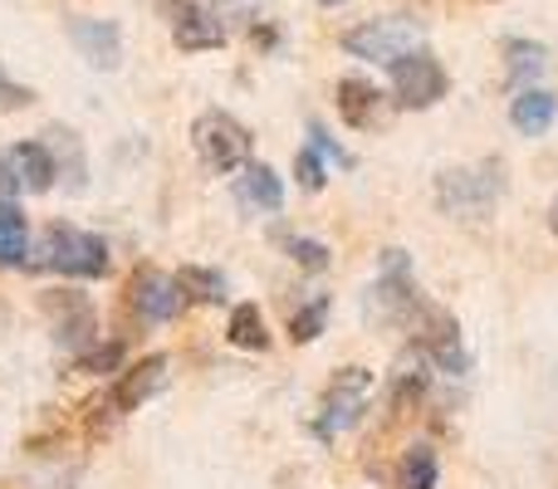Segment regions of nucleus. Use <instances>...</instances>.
<instances>
[{"mask_svg": "<svg viewBox=\"0 0 558 489\" xmlns=\"http://www.w3.org/2000/svg\"><path fill=\"white\" fill-rule=\"evenodd\" d=\"M324 323H328V298H314V304H304L289 318V338H294V343H314V338L324 333Z\"/></svg>", "mask_w": 558, "mask_h": 489, "instance_id": "aec40b11", "label": "nucleus"}, {"mask_svg": "<svg viewBox=\"0 0 558 489\" xmlns=\"http://www.w3.org/2000/svg\"><path fill=\"white\" fill-rule=\"evenodd\" d=\"M29 88H20V84H5V78H0V108H25L29 103Z\"/></svg>", "mask_w": 558, "mask_h": 489, "instance_id": "a878e982", "label": "nucleus"}, {"mask_svg": "<svg viewBox=\"0 0 558 489\" xmlns=\"http://www.w3.org/2000/svg\"><path fill=\"white\" fill-rule=\"evenodd\" d=\"M471 5H490V0H471Z\"/></svg>", "mask_w": 558, "mask_h": 489, "instance_id": "cd10ccee", "label": "nucleus"}, {"mask_svg": "<svg viewBox=\"0 0 558 489\" xmlns=\"http://www.w3.org/2000/svg\"><path fill=\"white\" fill-rule=\"evenodd\" d=\"M192 143L196 157H202L211 172H235V167H251V133L245 123H235L221 108H206L192 123Z\"/></svg>", "mask_w": 558, "mask_h": 489, "instance_id": "f03ea898", "label": "nucleus"}, {"mask_svg": "<svg viewBox=\"0 0 558 489\" xmlns=\"http://www.w3.org/2000/svg\"><path fill=\"white\" fill-rule=\"evenodd\" d=\"M338 113L348 127H377L383 123V94L363 78H343L338 84Z\"/></svg>", "mask_w": 558, "mask_h": 489, "instance_id": "ddd939ff", "label": "nucleus"}, {"mask_svg": "<svg viewBox=\"0 0 558 489\" xmlns=\"http://www.w3.org/2000/svg\"><path fill=\"white\" fill-rule=\"evenodd\" d=\"M20 192V172H15V152H0V201Z\"/></svg>", "mask_w": 558, "mask_h": 489, "instance_id": "393cba45", "label": "nucleus"}, {"mask_svg": "<svg viewBox=\"0 0 558 489\" xmlns=\"http://www.w3.org/2000/svg\"><path fill=\"white\" fill-rule=\"evenodd\" d=\"M69 35H74V45L84 49V59L94 69H118V59H123L118 25H108V20H69Z\"/></svg>", "mask_w": 558, "mask_h": 489, "instance_id": "9b49d317", "label": "nucleus"}, {"mask_svg": "<svg viewBox=\"0 0 558 489\" xmlns=\"http://www.w3.org/2000/svg\"><path fill=\"white\" fill-rule=\"evenodd\" d=\"M45 308L64 343H88V338H94V304H88L84 294H74V289H49Z\"/></svg>", "mask_w": 558, "mask_h": 489, "instance_id": "9d476101", "label": "nucleus"}, {"mask_svg": "<svg viewBox=\"0 0 558 489\" xmlns=\"http://www.w3.org/2000/svg\"><path fill=\"white\" fill-rule=\"evenodd\" d=\"M128 308L143 323H167L182 308V289L162 269H133V279H128Z\"/></svg>", "mask_w": 558, "mask_h": 489, "instance_id": "423d86ee", "label": "nucleus"}, {"mask_svg": "<svg viewBox=\"0 0 558 489\" xmlns=\"http://www.w3.org/2000/svg\"><path fill=\"white\" fill-rule=\"evenodd\" d=\"M10 152H15V172H20L25 192H49V186H54L59 162L49 157L45 143H20V147H10Z\"/></svg>", "mask_w": 558, "mask_h": 489, "instance_id": "2eb2a0df", "label": "nucleus"}, {"mask_svg": "<svg viewBox=\"0 0 558 489\" xmlns=\"http://www.w3.org/2000/svg\"><path fill=\"white\" fill-rule=\"evenodd\" d=\"M324 5H333V0H324Z\"/></svg>", "mask_w": 558, "mask_h": 489, "instance_id": "c85d7f7f", "label": "nucleus"}, {"mask_svg": "<svg viewBox=\"0 0 558 489\" xmlns=\"http://www.w3.org/2000/svg\"><path fill=\"white\" fill-rule=\"evenodd\" d=\"M235 201H241L245 211L275 216L279 206H284V182H279V176L265 162H251V167H245V176L235 182Z\"/></svg>", "mask_w": 558, "mask_h": 489, "instance_id": "f8f14e48", "label": "nucleus"}, {"mask_svg": "<svg viewBox=\"0 0 558 489\" xmlns=\"http://www.w3.org/2000/svg\"><path fill=\"white\" fill-rule=\"evenodd\" d=\"M392 94L397 108H432L446 98V69L436 64V54L416 49V54L397 59L392 64Z\"/></svg>", "mask_w": 558, "mask_h": 489, "instance_id": "39448f33", "label": "nucleus"}, {"mask_svg": "<svg viewBox=\"0 0 558 489\" xmlns=\"http://www.w3.org/2000/svg\"><path fill=\"white\" fill-rule=\"evenodd\" d=\"M279 245L289 249V259L304 269H328V249L318 241H304V235H279Z\"/></svg>", "mask_w": 558, "mask_h": 489, "instance_id": "412c9836", "label": "nucleus"}, {"mask_svg": "<svg viewBox=\"0 0 558 489\" xmlns=\"http://www.w3.org/2000/svg\"><path fill=\"white\" fill-rule=\"evenodd\" d=\"M294 176L308 186V192H318V186H324V162H318L314 147H304V152L294 157Z\"/></svg>", "mask_w": 558, "mask_h": 489, "instance_id": "5701e85b", "label": "nucleus"}, {"mask_svg": "<svg viewBox=\"0 0 558 489\" xmlns=\"http://www.w3.org/2000/svg\"><path fill=\"white\" fill-rule=\"evenodd\" d=\"M25 249H29L25 211H20L15 201H0V265H5V269L25 265Z\"/></svg>", "mask_w": 558, "mask_h": 489, "instance_id": "f3484780", "label": "nucleus"}, {"mask_svg": "<svg viewBox=\"0 0 558 489\" xmlns=\"http://www.w3.org/2000/svg\"><path fill=\"white\" fill-rule=\"evenodd\" d=\"M367 396H373V372H367V367H343V372L333 377V387H328V396H324V421H318L324 436L348 431V426L363 416Z\"/></svg>", "mask_w": 558, "mask_h": 489, "instance_id": "0eeeda50", "label": "nucleus"}, {"mask_svg": "<svg viewBox=\"0 0 558 489\" xmlns=\"http://www.w3.org/2000/svg\"><path fill=\"white\" fill-rule=\"evenodd\" d=\"M549 231L558 235V196H554V206H549Z\"/></svg>", "mask_w": 558, "mask_h": 489, "instance_id": "bb28decb", "label": "nucleus"}, {"mask_svg": "<svg viewBox=\"0 0 558 489\" xmlns=\"http://www.w3.org/2000/svg\"><path fill=\"white\" fill-rule=\"evenodd\" d=\"M177 289H182V298H196V304H221L226 279L216 274V269H196V265H186L182 274H177Z\"/></svg>", "mask_w": 558, "mask_h": 489, "instance_id": "6ab92c4d", "label": "nucleus"}, {"mask_svg": "<svg viewBox=\"0 0 558 489\" xmlns=\"http://www.w3.org/2000/svg\"><path fill=\"white\" fill-rule=\"evenodd\" d=\"M554 118H558V103H554V94H544V88H524V94L510 103V123L520 127L524 137L549 133Z\"/></svg>", "mask_w": 558, "mask_h": 489, "instance_id": "4468645a", "label": "nucleus"}, {"mask_svg": "<svg viewBox=\"0 0 558 489\" xmlns=\"http://www.w3.org/2000/svg\"><path fill=\"white\" fill-rule=\"evenodd\" d=\"M172 10V39L177 49H221L226 45V29L211 10H202L196 0H162Z\"/></svg>", "mask_w": 558, "mask_h": 489, "instance_id": "1a4fd4ad", "label": "nucleus"}, {"mask_svg": "<svg viewBox=\"0 0 558 489\" xmlns=\"http://www.w3.org/2000/svg\"><path fill=\"white\" fill-rule=\"evenodd\" d=\"M422 45V20L407 15H383V20H363L357 29L343 35V49L357 59H373V64H397V59L416 54Z\"/></svg>", "mask_w": 558, "mask_h": 489, "instance_id": "f257e3e1", "label": "nucleus"}, {"mask_svg": "<svg viewBox=\"0 0 558 489\" xmlns=\"http://www.w3.org/2000/svg\"><path fill=\"white\" fill-rule=\"evenodd\" d=\"M436 475H441V465H436L432 445H412L397 461V489H436Z\"/></svg>", "mask_w": 558, "mask_h": 489, "instance_id": "a211bd4d", "label": "nucleus"}, {"mask_svg": "<svg viewBox=\"0 0 558 489\" xmlns=\"http://www.w3.org/2000/svg\"><path fill=\"white\" fill-rule=\"evenodd\" d=\"M500 192H505L500 167L485 162V167H475V172H446L441 186H436V201H441V211H451V216L481 221V216L495 206V196H500Z\"/></svg>", "mask_w": 558, "mask_h": 489, "instance_id": "20e7f679", "label": "nucleus"}, {"mask_svg": "<svg viewBox=\"0 0 558 489\" xmlns=\"http://www.w3.org/2000/svg\"><path fill=\"white\" fill-rule=\"evenodd\" d=\"M162 382H167V357H162V353L143 357V363H133V367H128V372L113 382V392H108V412H113V416L137 412V406H143L153 392H162Z\"/></svg>", "mask_w": 558, "mask_h": 489, "instance_id": "6e6552de", "label": "nucleus"}, {"mask_svg": "<svg viewBox=\"0 0 558 489\" xmlns=\"http://www.w3.org/2000/svg\"><path fill=\"white\" fill-rule=\"evenodd\" d=\"M505 54H510V74H514V78L539 74V69H544V49H539V45H524V39H514Z\"/></svg>", "mask_w": 558, "mask_h": 489, "instance_id": "4be33fe9", "label": "nucleus"}, {"mask_svg": "<svg viewBox=\"0 0 558 489\" xmlns=\"http://www.w3.org/2000/svg\"><path fill=\"white\" fill-rule=\"evenodd\" d=\"M118 357H123V347H118V343L94 347V353H84V357H78V372H113V367H118Z\"/></svg>", "mask_w": 558, "mask_h": 489, "instance_id": "b1692460", "label": "nucleus"}, {"mask_svg": "<svg viewBox=\"0 0 558 489\" xmlns=\"http://www.w3.org/2000/svg\"><path fill=\"white\" fill-rule=\"evenodd\" d=\"M226 338L245 353H265L270 347V328H265V314L260 304H235L231 308V323H226Z\"/></svg>", "mask_w": 558, "mask_h": 489, "instance_id": "dca6fc26", "label": "nucleus"}, {"mask_svg": "<svg viewBox=\"0 0 558 489\" xmlns=\"http://www.w3.org/2000/svg\"><path fill=\"white\" fill-rule=\"evenodd\" d=\"M45 265L69 279H98V274H108V245H104V235L78 231V225H49Z\"/></svg>", "mask_w": 558, "mask_h": 489, "instance_id": "7ed1b4c3", "label": "nucleus"}]
</instances>
